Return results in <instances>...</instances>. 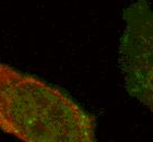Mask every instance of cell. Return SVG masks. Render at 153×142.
Returning <instances> with one entry per match:
<instances>
[{
	"mask_svg": "<svg viewBox=\"0 0 153 142\" xmlns=\"http://www.w3.org/2000/svg\"><path fill=\"white\" fill-rule=\"evenodd\" d=\"M123 20L119 67L125 86L153 116V1H134Z\"/></svg>",
	"mask_w": 153,
	"mask_h": 142,
	"instance_id": "6da1fadb",
	"label": "cell"
}]
</instances>
